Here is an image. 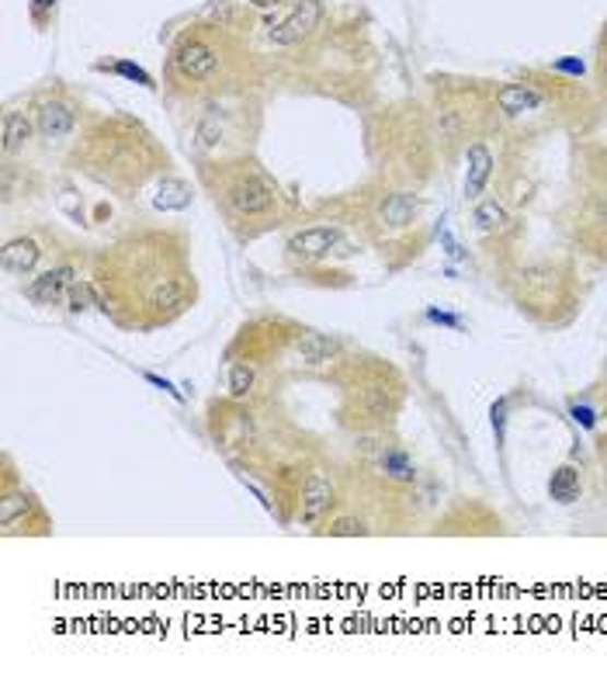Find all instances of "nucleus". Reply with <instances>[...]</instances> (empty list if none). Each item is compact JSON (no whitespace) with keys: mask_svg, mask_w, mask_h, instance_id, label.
<instances>
[{"mask_svg":"<svg viewBox=\"0 0 607 676\" xmlns=\"http://www.w3.org/2000/svg\"><path fill=\"white\" fill-rule=\"evenodd\" d=\"M233 38L222 32V25H191L177 35L171 49V70L180 84L195 88H219L233 63Z\"/></svg>","mask_w":607,"mask_h":676,"instance_id":"nucleus-1","label":"nucleus"},{"mask_svg":"<svg viewBox=\"0 0 607 676\" xmlns=\"http://www.w3.org/2000/svg\"><path fill=\"white\" fill-rule=\"evenodd\" d=\"M420 212V198L417 195H407V191H396L382 201V225H389V230H402V225H410Z\"/></svg>","mask_w":607,"mask_h":676,"instance_id":"nucleus-16","label":"nucleus"},{"mask_svg":"<svg viewBox=\"0 0 607 676\" xmlns=\"http://www.w3.org/2000/svg\"><path fill=\"white\" fill-rule=\"evenodd\" d=\"M275 188L254 171H240L222 184V205L233 219H265L275 212Z\"/></svg>","mask_w":607,"mask_h":676,"instance_id":"nucleus-3","label":"nucleus"},{"mask_svg":"<svg viewBox=\"0 0 607 676\" xmlns=\"http://www.w3.org/2000/svg\"><path fill=\"white\" fill-rule=\"evenodd\" d=\"M472 222L479 225L482 233H507L511 230V215H507V209H503L497 198L479 201L476 212H472Z\"/></svg>","mask_w":607,"mask_h":676,"instance_id":"nucleus-19","label":"nucleus"},{"mask_svg":"<svg viewBox=\"0 0 607 676\" xmlns=\"http://www.w3.org/2000/svg\"><path fill=\"white\" fill-rule=\"evenodd\" d=\"M101 70H112V73H118V77H129V80H136V84H143V88H156L153 84V77L143 70V67H136V63H129V59H118V63H105Z\"/></svg>","mask_w":607,"mask_h":676,"instance_id":"nucleus-24","label":"nucleus"},{"mask_svg":"<svg viewBox=\"0 0 607 676\" xmlns=\"http://www.w3.org/2000/svg\"><path fill=\"white\" fill-rule=\"evenodd\" d=\"M250 8H257V11H275V8H281L285 4V0H247Z\"/></svg>","mask_w":607,"mask_h":676,"instance_id":"nucleus-27","label":"nucleus"},{"mask_svg":"<svg viewBox=\"0 0 607 676\" xmlns=\"http://www.w3.org/2000/svg\"><path fill=\"white\" fill-rule=\"evenodd\" d=\"M327 535L334 538H364L369 535V524H364L361 517H337L327 524Z\"/></svg>","mask_w":607,"mask_h":676,"instance_id":"nucleus-22","label":"nucleus"},{"mask_svg":"<svg viewBox=\"0 0 607 676\" xmlns=\"http://www.w3.org/2000/svg\"><path fill=\"white\" fill-rule=\"evenodd\" d=\"M573 417H576L583 427H594V413H591L586 406H573Z\"/></svg>","mask_w":607,"mask_h":676,"instance_id":"nucleus-26","label":"nucleus"},{"mask_svg":"<svg viewBox=\"0 0 607 676\" xmlns=\"http://www.w3.org/2000/svg\"><path fill=\"white\" fill-rule=\"evenodd\" d=\"M337 243H340V230L337 225H310V230H299L295 236H289V257L295 260H323V257H330L337 250Z\"/></svg>","mask_w":607,"mask_h":676,"instance_id":"nucleus-8","label":"nucleus"},{"mask_svg":"<svg viewBox=\"0 0 607 676\" xmlns=\"http://www.w3.org/2000/svg\"><path fill=\"white\" fill-rule=\"evenodd\" d=\"M35 126L46 139H67L77 129V105L63 94H46L35 105Z\"/></svg>","mask_w":607,"mask_h":676,"instance_id":"nucleus-6","label":"nucleus"},{"mask_svg":"<svg viewBox=\"0 0 607 676\" xmlns=\"http://www.w3.org/2000/svg\"><path fill=\"white\" fill-rule=\"evenodd\" d=\"M583 493V479H580V468L576 465H562L552 473L549 479V497L556 503H576Z\"/></svg>","mask_w":607,"mask_h":676,"instance_id":"nucleus-18","label":"nucleus"},{"mask_svg":"<svg viewBox=\"0 0 607 676\" xmlns=\"http://www.w3.org/2000/svg\"><path fill=\"white\" fill-rule=\"evenodd\" d=\"M337 340L327 337V334H302L295 340V354L302 364H310V368H323V364H330L337 358Z\"/></svg>","mask_w":607,"mask_h":676,"instance_id":"nucleus-14","label":"nucleus"},{"mask_svg":"<svg viewBox=\"0 0 607 676\" xmlns=\"http://www.w3.org/2000/svg\"><path fill=\"white\" fill-rule=\"evenodd\" d=\"M32 510H38L32 493H25V489H8L4 500H0V524H4V535H14L17 524H25Z\"/></svg>","mask_w":607,"mask_h":676,"instance_id":"nucleus-17","label":"nucleus"},{"mask_svg":"<svg viewBox=\"0 0 607 676\" xmlns=\"http://www.w3.org/2000/svg\"><path fill=\"white\" fill-rule=\"evenodd\" d=\"M514 299L538 319H556L559 305L570 302V281L552 260H528L514 275Z\"/></svg>","mask_w":607,"mask_h":676,"instance_id":"nucleus-2","label":"nucleus"},{"mask_svg":"<svg viewBox=\"0 0 607 676\" xmlns=\"http://www.w3.org/2000/svg\"><path fill=\"white\" fill-rule=\"evenodd\" d=\"M580 225H583V236L591 240L600 254H607V184L600 191L586 195L583 212H580Z\"/></svg>","mask_w":607,"mask_h":676,"instance_id":"nucleus-9","label":"nucleus"},{"mask_svg":"<svg viewBox=\"0 0 607 676\" xmlns=\"http://www.w3.org/2000/svg\"><path fill=\"white\" fill-rule=\"evenodd\" d=\"M503 423H507V399H500L493 406V430H497V441H503Z\"/></svg>","mask_w":607,"mask_h":676,"instance_id":"nucleus-25","label":"nucleus"},{"mask_svg":"<svg viewBox=\"0 0 607 676\" xmlns=\"http://www.w3.org/2000/svg\"><path fill=\"white\" fill-rule=\"evenodd\" d=\"M431 319H437V323H444V326H458L455 316H444V313H434V310H431Z\"/></svg>","mask_w":607,"mask_h":676,"instance_id":"nucleus-28","label":"nucleus"},{"mask_svg":"<svg viewBox=\"0 0 607 676\" xmlns=\"http://www.w3.org/2000/svg\"><path fill=\"white\" fill-rule=\"evenodd\" d=\"M375 468L382 476H386V482H417V468H413V462H410V455L407 451H399V447H382L378 455H375Z\"/></svg>","mask_w":607,"mask_h":676,"instance_id":"nucleus-15","label":"nucleus"},{"mask_svg":"<svg viewBox=\"0 0 607 676\" xmlns=\"http://www.w3.org/2000/svg\"><path fill=\"white\" fill-rule=\"evenodd\" d=\"M32 139V121L25 112H8L4 115V153L11 156L17 147H25Z\"/></svg>","mask_w":607,"mask_h":676,"instance_id":"nucleus-20","label":"nucleus"},{"mask_svg":"<svg viewBox=\"0 0 607 676\" xmlns=\"http://www.w3.org/2000/svg\"><path fill=\"white\" fill-rule=\"evenodd\" d=\"M56 11H59V0H28V18L35 28H49L56 22Z\"/></svg>","mask_w":607,"mask_h":676,"instance_id":"nucleus-23","label":"nucleus"},{"mask_svg":"<svg viewBox=\"0 0 607 676\" xmlns=\"http://www.w3.org/2000/svg\"><path fill=\"white\" fill-rule=\"evenodd\" d=\"M0 260H4L8 275H32L38 268V260H43V247H38L32 236H17V240L4 243Z\"/></svg>","mask_w":607,"mask_h":676,"instance_id":"nucleus-13","label":"nucleus"},{"mask_svg":"<svg viewBox=\"0 0 607 676\" xmlns=\"http://www.w3.org/2000/svg\"><path fill=\"white\" fill-rule=\"evenodd\" d=\"M541 105H545V94H541L535 84H503V88L497 91V108H500L503 115H511V118L538 112Z\"/></svg>","mask_w":607,"mask_h":676,"instance_id":"nucleus-12","label":"nucleus"},{"mask_svg":"<svg viewBox=\"0 0 607 676\" xmlns=\"http://www.w3.org/2000/svg\"><path fill=\"white\" fill-rule=\"evenodd\" d=\"M323 14H327V11H323V0H299V4L275 25L271 43L275 46H302V43H310V38L323 25Z\"/></svg>","mask_w":607,"mask_h":676,"instance_id":"nucleus-5","label":"nucleus"},{"mask_svg":"<svg viewBox=\"0 0 607 676\" xmlns=\"http://www.w3.org/2000/svg\"><path fill=\"white\" fill-rule=\"evenodd\" d=\"M73 281H77V268H52L28 284V299L43 302V305H56L63 295H70Z\"/></svg>","mask_w":607,"mask_h":676,"instance_id":"nucleus-11","label":"nucleus"},{"mask_svg":"<svg viewBox=\"0 0 607 676\" xmlns=\"http://www.w3.org/2000/svg\"><path fill=\"white\" fill-rule=\"evenodd\" d=\"M465 156H469V174H465V198L476 201V198H482L486 188H490V177H493L497 160H493L490 147H486V142H479V139L472 142Z\"/></svg>","mask_w":607,"mask_h":676,"instance_id":"nucleus-10","label":"nucleus"},{"mask_svg":"<svg viewBox=\"0 0 607 676\" xmlns=\"http://www.w3.org/2000/svg\"><path fill=\"white\" fill-rule=\"evenodd\" d=\"M254 393V368L247 361H236L230 368V396L233 399H247Z\"/></svg>","mask_w":607,"mask_h":676,"instance_id":"nucleus-21","label":"nucleus"},{"mask_svg":"<svg viewBox=\"0 0 607 676\" xmlns=\"http://www.w3.org/2000/svg\"><path fill=\"white\" fill-rule=\"evenodd\" d=\"M337 503V486L327 473H313L302 486V497H299V521L313 527L323 517L330 514V506Z\"/></svg>","mask_w":607,"mask_h":676,"instance_id":"nucleus-7","label":"nucleus"},{"mask_svg":"<svg viewBox=\"0 0 607 676\" xmlns=\"http://www.w3.org/2000/svg\"><path fill=\"white\" fill-rule=\"evenodd\" d=\"M399 388L386 382V375H369L348 388V417L361 423H382L396 413Z\"/></svg>","mask_w":607,"mask_h":676,"instance_id":"nucleus-4","label":"nucleus"}]
</instances>
